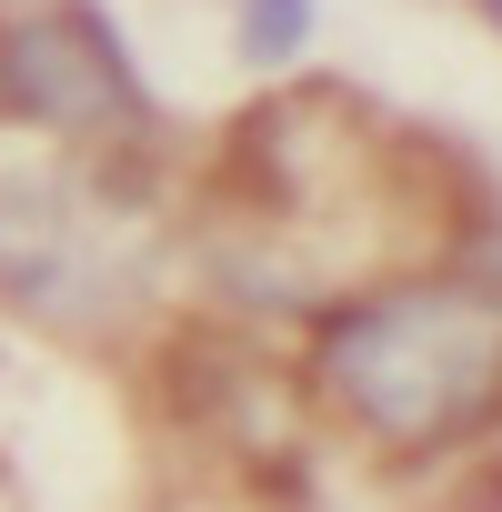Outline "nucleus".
Returning <instances> with one entry per match:
<instances>
[{"label":"nucleus","mask_w":502,"mask_h":512,"mask_svg":"<svg viewBox=\"0 0 502 512\" xmlns=\"http://www.w3.org/2000/svg\"><path fill=\"white\" fill-rule=\"evenodd\" d=\"M312 392L332 402V422H352L382 452H432L482 432L502 412V292L442 272L332 302Z\"/></svg>","instance_id":"1"},{"label":"nucleus","mask_w":502,"mask_h":512,"mask_svg":"<svg viewBox=\"0 0 502 512\" xmlns=\"http://www.w3.org/2000/svg\"><path fill=\"white\" fill-rule=\"evenodd\" d=\"M131 272L141 241L111 171H91V151L51 131L0 141V292L31 312H101Z\"/></svg>","instance_id":"2"},{"label":"nucleus","mask_w":502,"mask_h":512,"mask_svg":"<svg viewBox=\"0 0 502 512\" xmlns=\"http://www.w3.org/2000/svg\"><path fill=\"white\" fill-rule=\"evenodd\" d=\"M0 111L21 131H51L71 151H111L141 131V81L111 41V21L91 11H21L0 21Z\"/></svg>","instance_id":"3"},{"label":"nucleus","mask_w":502,"mask_h":512,"mask_svg":"<svg viewBox=\"0 0 502 512\" xmlns=\"http://www.w3.org/2000/svg\"><path fill=\"white\" fill-rule=\"evenodd\" d=\"M312 41V0H241V61L251 71H282Z\"/></svg>","instance_id":"4"},{"label":"nucleus","mask_w":502,"mask_h":512,"mask_svg":"<svg viewBox=\"0 0 502 512\" xmlns=\"http://www.w3.org/2000/svg\"><path fill=\"white\" fill-rule=\"evenodd\" d=\"M492 21H502V0H492Z\"/></svg>","instance_id":"5"}]
</instances>
